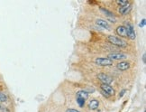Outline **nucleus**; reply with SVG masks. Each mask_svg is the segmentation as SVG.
Here are the masks:
<instances>
[{
  "instance_id": "5",
  "label": "nucleus",
  "mask_w": 146,
  "mask_h": 112,
  "mask_svg": "<svg viewBox=\"0 0 146 112\" xmlns=\"http://www.w3.org/2000/svg\"><path fill=\"white\" fill-rule=\"evenodd\" d=\"M100 91H102L104 92H106V94H108L109 96H115V89L112 87L109 84H105V83H101L99 85Z\"/></svg>"
},
{
  "instance_id": "19",
  "label": "nucleus",
  "mask_w": 146,
  "mask_h": 112,
  "mask_svg": "<svg viewBox=\"0 0 146 112\" xmlns=\"http://www.w3.org/2000/svg\"><path fill=\"white\" fill-rule=\"evenodd\" d=\"M143 63H145V53L143 56Z\"/></svg>"
},
{
  "instance_id": "15",
  "label": "nucleus",
  "mask_w": 146,
  "mask_h": 112,
  "mask_svg": "<svg viewBox=\"0 0 146 112\" xmlns=\"http://www.w3.org/2000/svg\"><path fill=\"white\" fill-rule=\"evenodd\" d=\"M145 22H146V20H145V18H143V19L141 21V23H140L139 26H140V27H143V26L145 25Z\"/></svg>"
},
{
  "instance_id": "16",
  "label": "nucleus",
  "mask_w": 146,
  "mask_h": 112,
  "mask_svg": "<svg viewBox=\"0 0 146 112\" xmlns=\"http://www.w3.org/2000/svg\"><path fill=\"white\" fill-rule=\"evenodd\" d=\"M66 112H80V111H78V109H68L66 110Z\"/></svg>"
},
{
  "instance_id": "7",
  "label": "nucleus",
  "mask_w": 146,
  "mask_h": 112,
  "mask_svg": "<svg viewBox=\"0 0 146 112\" xmlns=\"http://www.w3.org/2000/svg\"><path fill=\"white\" fill-rule=\"evenodd\" d=\"M98 79L102 82V83H105V84H109L113 82V78H112L110 75L105 73V72H101V73H98Z\"/></svg>"
},
{
  "instance_id": "20",
  "label": "nucleus",
  "mask_w": 146,
  "mask_h": 112,
  "mask_svg": "<svg viewBox=\"0 0 146 112\" xmlns=\"http://www.w3.org/2000/svg\"><path fill=\"white\" fill-rule=\"evenodd\" d=\"M1 109H2V106H1V104H0V110H1Z\"/></svg>"
},
{
  "instance_id": "14",
  "label": "nucleus",
  "mask_w": 146,
  "mask_h": 112,
  "mask_svg": "<svg viewBox=\"0 0 146 112\" xmlns=\"http://www.w3.org/2000/svg\"><path fill=\"white\" fill-rule=\"evenodd\" d=\"M7 99H8L7 95L5 94L2 91H0V101H1V102H7Z\"/></svg>"
},
{
  "instance_id": "9",
  "label": "nucleus",
  "mask_w": 146,
  "mask_h": 112,
  "mask_svg": "<svg viewBox=\"0 0 146 112\" xmlns=\"http://www.w3.org/2000/svg\"><path fill=\"white\" fill-rule=\"evenodd\" d=\"M130 68H131V63H130V61H120V63H118L116 64V69L121 71H127Z\"/></svg>"
},
{
  "instance_id": "12",
  "label": "nucleus",
  "mask_w": 146,
  "mask_h": 112,
  "mask_svg": "<svg viewBox=\"0 0 146 112\" xmlns=\"http://www.w3.org/2000/svg\"><path fill=\"white\" fill-rule=\"evenodd\" d=\"M88 109L90 110H97L99 107V101L98 99H90V101L88 102Z\"/></svg>"
},
{
  "instance_id": "21",
  "label": "nucleus",
  "mask_w": 146,
  "mask_h": 112,
  "mask_svg": "<svg viewBox=\"0 0 146 112\" xmlns=\"http://www.w3.org/2000/svg\"><path fill=\"white\" fill-rule=\"evenodd\" d=\"M2 89V87H1V85H0V89Z\"/></svg>"
},
{
  "instance_id": "11",
  "label": "nucleus",
  "mask_w": 146,
  "mask_h": 112,
  "mask_svg": "<svg viewBox=\"0 0 146 112\" xmlns=\"http://www.w3.org/2000/svg\"><path fill=\"white\" fill-rule=\"evenodd\" d=\"M132 10V5L129 4L127 5H125V7H118V14L120 15H126L127 14H129V12Z\"/></svg>"
},
{
  "instance_id": "6",
  "label": "nucleus",
  "mask_w": 146,
  "mask_h": 112,
  "mask_svg": "<svg viewBox=\"0 0 146 112\" xmlns=\"http://www.w3.org/2000/svg\"><path fill=\"white\" fill-rule=\"evenodd\" d=\"M126 33H127V39H130V40H134L135 39V31H134V27L132 23L128 22L126 23Z\"/></svg>"
},
{
  "instance_id": "3",
  "label": "nucleus",
  "mask_w": 146,
  "mask_h": 112,
  "mask_svg": "<svg viewBox=\"0 0 146 112\" xmlns=\"http://www.w3.org/2000/svg\"><path fill=\"white\" fill-rule=\"evenodd\" d=\"M93 61L98 66H102V67H109L114 64V61H111L110 59L106 58V57H98V58H94Z\"/></svg>"
},
{
  "instance_id": "13",
  "label": "nucleus",
  "mask_w": 146,
  "mask_h": 112,
  "mask_svg": "<svg viewBox=\"0 0 146 112\" xmlns=\"http://www.w3.org/2000/svg\"><path fill=\"white\" fill-rule=\"evenodd\" d=\"M115 3L117 5H119V7H125V5H127L130 4V2H129L128 0H116Z\"/></svg>"
},
{
  "instance_id": "1",
  "label": "nucleus",
  "mask_w": 146,
  "mask_h": 112,
  "mask_svg": "<svg viewBox=\"0 0 146 112\" xmlns=\"http://www.w3.org/2000/svg\"><path fill=\"white\" fill-rule=\"evenodd\" d=\"M106 41H108L111 45H113L116 48H126L128 46V43L126 41L115 35H108L106 36Z\"/></svg>"
},
{
  "instance_id": "2",
  "label": "nucleus",
  "mask_w": 146,
  "mask_h": 112,
  "mask_svg": "<svg viewBox=\"0 0 146 112\" xmlns=\"http://www.w3.org/2000/svg\"><path fill=\"white\" fill-rule=\"evenodd\" d=\"M89 97V92L87 91L86 89H81V91H78L76 93V101L77 104L80 106V108H83L85 106L86 100Z\"/></svg>"
},
{
  "instance_id": "18",
  "label": "nucleus",
  "mask_w": 146,
  "mask_h": 112,
  "mask_svg": "<svg viewBox=\"0 0 146 112\" xmlns=\"http://www.w3.org/2000/svg\"><path fill=\"white\" fill-rule=\"evenodd\" d=\"M1 111L2 112H10V110L8 109H7V108H2L1 109Z\"/></svg>"
},
{
  "instance_id": "4",
  "label": "nucleus",
  "mask_w": 146,
  "mask_h": 112,
  "mask_svg": "<svg viewBox=\"0 0 146 112\" xmlns=\"http://www.w3.org/2000/svg\"><path fill=\"white\" fill-rule=\"evenodd\" d=\"M111 61H121V60H125L127 58V54L125 53H121V52H115V53H109L108 54V57Z\"/></svg>"
},
{
  "instance_id": "8",
  "label": "nucleus",
  "mask_w": 146,
  "mask_h": 112,
  "mask_svg": "<svg viewBox=\"0 0 146 112\" xmlns=\"http://www.w3.org/2000/svg\"><path fill=\"white\" fill-rule=\"evenodd\" d=\"M95 25L101 27V28H104L106 30H111V25H109V23L106 20L104 19H101V18H98L95 21Z\"/></svg>"
},
{
  "instance_id": "17",
  "label": "nucleus",
  "mask_w": 146,
  "mask_h": 112,
  "mask_svg": "<svg viewBox=\"0 0 146 112\" xmlns=\"http://www.w3.org/2000/svg\"><path fill=\"white\" fill-rule=\"evenodd\" d=\"M125 91H126V89H123V91L119 93V98H122L123 96V94L125 93Z\"/></svg>"
},
{
  "instance_id": "10",
  "label": "nucleus",
  "mask_w": 146,
  "mask_h": 112,
  "mask_svg": "<svg viewBox=\"0 0 146 112\" xmlns=\"http://www.w3.org/2000/svg\"><path fill=\"white\" fill-rule=\"evenodd\" d=\"M115 32L116 33L120 36L121 39L125 38V39H127V33H126V28L125 25H119L116 27L115 29Z\"/></svg>"
}]
</instances>
